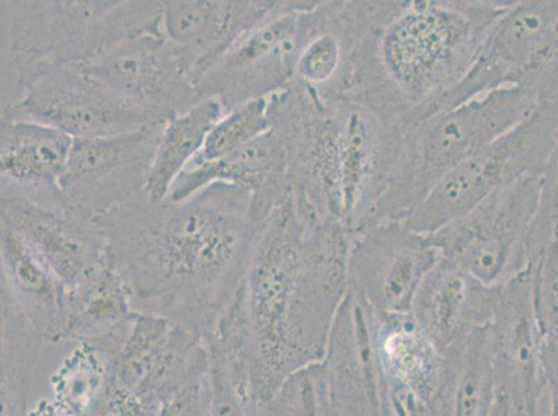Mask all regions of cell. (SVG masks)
I'll list each match as a JSON object with an SVG mask.
<instances>
[{"label": "cell", "instance_id": "obj_1", "mask_svg": "<svg viewBox=\"0 0 558 416\" xmlns=\"http://www.w3.org/2000/svg\"><path fill=\"white\" fill-rule=\"evenodd\" d=\"M136 313L209 337L245 281L264 225L252 196L213 184L182 201L146 191L95 221Z\"/></svg>", "mask_w": 558, "mask_h": 416}, {"label": "cell", "instance_id": "obj_2", "mask_svg": "<svg viewBox=\"0 0 558 416\" xmlns=\"http://www.w3.org/2000/svg\"><path fill=\"white\" fill-rule=\"evenodd\" d=\"M350 242L352 233L337 224H304L292 195L264 225L242 283L258 404L326 357L348 294Z\"/></svg>", "mask_w": 558, "mask_h": 416}, {"label": "cell", "instance_id": "obj_3", "mask_svg": "<svg viewBox=\"0 0 558 416\" xmlns=\"http://www.w3.org/2000/svg\"><path fill=\"white\" fill-rule=\"evenodd\" d=\"M512 0H352V96L404 132L439 113Z\"/></svg>", "mask_w": 558, "mask_h": 416}, {"label": "cell", "instance_id": "obj_4", "mask_svg": "<svg viewBox=\"0 0 558 416\" xmlns=\"http://www.w3.org/2000/svg\"><path fill=\"white\" fill-rule=\"evenodd\" d=\"M268 113L286 150L299 217L350 233L375 224L404 131L352 95L322 98L296 81L268 99Z\"/></svg>", "mask_w": 558, "mask_h": 416}, {"label": "cell", "instance_id": "obj_5", "mask_svg": "<svg viewBox=\"0 0 558 416\" xmlns=\"http://www.w3.org/2000/svg\"><path fill=\"white\" fill-rule=\"evenodd\" d=\"M9 52L19 88L49 70L85 64L140 35L163 32L157 0L13 2Z\"/></svg>", "mask_w": 558, "mask_h": 416}, {"label": "cell", "instance_id": "obj_6", "mask_svg": "<svg viewBox=\"0 0 558 416\" xmlns=\"http://www.w3.org/2000/svg\"><path fill=\"white\" fill-rule=\"evenodd\" d=\"M539 103L531 90L505 86L411 126L377 222L408 220L446 175L519 125Z\"/></svg>", "mask_w": 558, "mask_h": 416}, {"label": "cell", "instance_id": "obj_7", "mask_svg": "<svg viewBox=\"0 0 558 416\" xmlns=\"http://www.w3.org/2000/svg\"><path fill=\"white\" fill-rule=\"evenodd\" d=\"M542 175L521 178L465 216L430 233L446 258L488 287L507 285L530 270L532 231L539 211Z\"/></svg>", "mask_w": 558, "mask_h": 416}, {"label": "cell", "instance_id": "obj_8", "mask_svg": "<svg viewBox=\"0 0 558 416\" xmlns=\"http://www.w3.org/2000/svg\"><path fill=\"white\" fill-rule=\"evenodd\" d=\"M558 125V100L536 109L494 144L446 175L405 222L430 235L521 178L542 175Z\"/></svg>", "mask_w": 558, "mask_h": 416}, {"label": "cell", "instance_id": "obj_9", "mask_svg": "<svg viewBox=\"0 0 558 416\" xmlns=\"http://www.w3.org/2000/svg\"><path fill=\"white\" fill-rule=\"evenodd\" d=\"M319 0H276L257 27L195 81L201 99L220 100L226 114L268 99L295 81L299 59L317 27Z\"/></svg>", "mask_w": 558, "mask_h": 416}, {"label": "cell", "instance_id": "obj_10", "mask_svg": "<svg viewBox=\"0 0 558 416\" xmlns=\"http://www.w3.org/2000/svg\"><path fill=\"white\" fill-rule=\"evenodd\" d=\"M22 98L4 105V119L29 121L63 132L73 139L104 138L160 123L86 74L81 64L38 75Z\"/></svg>", "mask_w": 558, "mask_h": 416}, {"label": "cell", "instance_id": "obj_11", "mask_svg": "<svg viewBox=\"0 0 558 416\" xmlns=\"http://www.w3.org/2000/svg\"><path fill=\"white\" fill-rule=\"evenodd\" d=\"M166 123L104 138L74 139L62 176L71 210L96 221L146 191Z\"/></svg>", "mask_w": 558, "mask_h": 416}, {"label": "cell", "instance_id": "obj_12", "mask_svg": "<svg viewBox=\"0 0 558 416\" xmlns=\"http://www.w3.org/2000/svg\"><path fill=\"white\" fill-rule=\"evenodd\" d=\"M440 260L429 236L402 220L352 233L348 292L378 314L410 313L415 293Z\"/></svg>", "mask_w": 558, "mask_h": 416}, {"label": "cell", "instance_id": "obj_13", "mask_svg": "<svg viewBox=\"0 0 558 416\" xmlns=\"http://www.w3.org/2000/svg\"><path fill=\"white\" fill-rule=\"evenodd\" d=\"M81 65L111 93L160 123L186 113L202 100L163 32L126 39Z\"/></svg>", "mask_w": 558, "mask_h": 416}, {"label": "cell", "instance_id": "obj_14", "mask_svg": "<svg viewBox=\"0 0 558 416\" xmlns=\"http://www.w3.org/2000/svg\"><path fill=\"white\" fill-rule=\"evenodd\" d=\"M207 338L154 314L136 313L110 365L111 377L165 407L209 375Z\"/></svg>", "mask_w": 558, "mask_h": 416}, {"label": "cell", "instance_id": "obj_15", "mask_svg": "<svg viewBox=\"0 0 558 416\" xmlns=\"http://www.w3.org/2000/svg\"><path fill=\"white\" fill-rule=\"evenodd\" d=\"M531 268V267H530ZM497 393L530 416H541L543 333L532 301L531 273L497 287L488 325Z\"/></svg>", "mask_w": 558, "mask_h": 416}, {"label": "cell", "instance_id": "obj_16", "mask_svg": "<svg viewBox=\"0 0 558 416\" xmlns=\"http://www.w3.org/2000/svg\"><path fill=\"white\" fill-rule=\"evenodd\" d=\"M323 365L335 416H389L373 313L352 293L335 317Z\"/></svg>", "mask_w": 558, "mask_h": 416}, {"label": "cell", "instance_id": "obj_17", "mask_svg": "<svg viewBox=\"0 0 558 416\" xmlns=\"http://www.w3.org/2000/svg\"><path fill=\"white\" fill-rule=\"evenodd\" d=\"M0 225L17 233L65 291L109 258L98 224L71 210L0 199Z\"/></svg>", "mask_w": 558, "mask_h": 416}, {"label": "cell", "instance_id": "obj_18", "mask_svg": "<svg viewBox=\"0 0 558 416\" xmlns=\"http://www.w3.org/2000/svg\"><path fill=\"white\" fill-rule=\"evenodd\" d=\"M0 129V199L71 210L62 176L74 139L47 125L4 117Z\"/></svg>", "mask_w": 558, "mask_h": 416}, {"label": "cell", "instance_id": "obj_19", "mask_svg": "<svg viewBox=\"0 0 558 416\" xmlns=\"http://www.w3.org/2000/svg\"><path fill=\"white\" fill-rule=\"evenodd\" d=\"M274 7L276 0H166L163 33L195 83Z\"/></svg>", "mask_w": 558, "mask_h": 416}, {"label": "cell", "instance_id": "obj_20", "mask_svg": "<svg viewBox=\"0 0 558 416\" xmlns=\"http://www.w3.org/2000/svg\"><path fill=\"white\" fill-rule=\"evenodd\" d=\"M372 313L389 416H425L442 374L444 354L410 313Z\"/></svg>", "mask_w": 558, "mask_h": 416}, {"label": "cell", "instance_id": "obj_21", "mask_svg": "<svg viewBox=\"0 0 558 416\" xmlns=\"http://www.w3.org/2000/svg\"><path fill=\"white\" fill-rule=\"evenodd\" d=\"M213 184L247 192L257 216L270 220L292 195L286 150L276 131L266 132L225 159L191 162L172 184L167 199L182 201Z\"/></svg>", "mask_w": 558, "mask_h": 416}, {"label": "cell", "instance_id": "obj_22", "mask_svg": "<svg viewBox=\"0 0 558 416\" xmlns=\"http://www.w3.org/2000/svg\"><path fill=\"white\" fill-rule=\"evenodd\" d=\"M2 325L60 343L65 289L22 237L0 225Z\"/></svg>", "mask_w": 558, "mask_h": 416}, {"label": "cell", "instance_id": "obj_23", "mask_svg": "<svg viewBox=\"0 0 558 416\" xmlns=\"http://www.w3.org/2000/svg\"><path fill=\"white\" fill-rule=\"evenodd\" d=\"M497 287L440 257L415 293L410 314L421 331L440 354L469 337L475 329L488 327Z\"/></svg>", "mask_w": 558, "mask_h": 416}, {"label": "cell", "instance_id": "obj_24", "mask_svg": "<svg viewBox=\"0 0 558 416\" xmlns=\"http://www.w3.org/2000/svg\"><path fill=\"white\" fill-rule=\"evenodd\" d=\"M135 314L130 287L108 258L65 291L60 343L89 344L111 365Z\"/></svg>", "mask_w": 558, "mask_h": 416}, {"label": "cell", "instance_id": "obj_25", "mask_svg": "<svg viewBox=\"0 0 558 416\" xmlns=\"http://www.w3.org/2000/svg\"><path fill=\"white\" fill-rule=\"evenodd\" d=\"M317 27L299 59L295 81L322 98L352 95L357 25L352 0H319Z\"/></svg>", "mask_w": 558, "mask_h": 416}, {"label": "cell", "instance_id": "obj_26", "mask_svg": "<svg viewBox=\"0 0 558 416\" xmlns=\"http://www.w3.org/2000/svg\"><path fill=\"white\" fill-rule=\"evenodd\" d=\"M497 397L488 327L444 353L442 374L425 416H492Z\"/></svg>", "mask_w": 558, "mask_h": 416}, {"label": "cell", "instance_id": "obj_27", "mask_svg": "<svg viewBox=\"0 0 558 416\" xmlns=\"http://www.w3.org/2000/svg\"><path fill=\"white\" fill-rule=\"evenodd\" d=\"M209 348V416H258L248 362L245 318L228 309L207 337Z\"/></svg>", "mask_w": 558, "mask_h": 416}, {"label": "cell", "instance_id": "obj_28", "mask_svg": "<svg viewBox=\"0 0 558 416\" xmlns=\"http://www.w3.org/2000/svg\"><path fill=\"white\" fill-rule=\"evenodd\" d=\"M225 115L226 110L220 100L207 98L186 113L167 121L146 186L151 200L167 199L177 178L201 154L213 126Z\"/></svg>", "mask_w": 558, "mask_h": 416}, {"label": "cell", "instance_id": "obj_29", "mask_svg": "<svg viewBox=\"0 0 558 416\" xmlns=\"http://www.w3.org/2000/svg\"><path fill=\"white\" fill-rule=\"evenodd\" d=\"M110 364L89 344H74L50 375V397L60 416H90L108 388Z\"/></svg>", "mask_w": 558, "mask_h": 416}, {"label": "cell", "instance_id": "obj_30", "mask_svg": "<svg viewBox=\"0 0 558 416\" xmlns=\"http://www.w3.org/2000/svg\"><path fill=\"white\" fill-rule=\"evenodd\" d=\"M44 340L2 325V416H27Z\"/></svg>", "mask_w": 558, "mask_h": 416}, {"label": "cell", "instance_id": "obj_31", "mask_svg": "<svg viewBox=\"0 0 558 416\" xmlns=\"http://www.w3.org/2000/svg\"><path fill=\"white\" fill-rule=\"evenodd\" d=\"M258 416H335L323 363L293 374L258 407Z\"/></svg>", "mask_w": 558, "mask_h": 416}, {"label": "cell", "instance_id": "obj_32", "mask_svg": "<svg viewBox=\"0 0 558 416\" xmlns=\"http://www.w3.org/2000/svg\"><path fill=\"white\" fill-rule=\"evenodd\" d=\"M270 99V98H268ZM268 99L248 101L227 113L213 126L201 154L192 162H209L230 156L271 130Z\"/></svg>", "mask_w": 558, "mask_h": 416}, {"label": "cell", "instance_id": "obj_33", "mask_svg": "<svg viewBox=\"0 0 558 416\" xmlns=\"http://www.w3.org/2000/svg\"><path fill=\"white\" fill-rule=\"evenodd\" d=\"M532 301L543 337L558 333V227L547 245L531 268Z\"/></svg>", "mask_w": 558, "mask_h": 416}, {"label": "cell", "instance_id": "obj_34", "mask_svg": "<svg viewBox=\"0 0 558 416\" xmlns=\"http://www.w3.org/2000/svg\"><path fill=\"white\" fill-rule=\"evenodd\" d=\"M558 227V125L555 144L542 174L539 211L532 231V256L534 260L555 236Z\"/></svg>", "mask_w": 558, "mask_h": 416}, {"label": "cell", "instance_id": "obj_35", "mask_svg": "<svg viewBox=\"0 0 558 416\" xmlns=\"http://www.w3.org/2000/svg\"><path fill=\"white\" fill-rule=\"evenodd\" d=\"M161 405L126 388L111 377L90 416H160Z\"/></svg>", "mask_w": 558, "mask_h": 416}, {"label": "cell", "instance_id": "obj_36", "mask_svg": "<svg viewBox=\"0 0 558 416\" xmlns=\"http://www.w3.org/2000/svg\"><path fill=\"white\" fill-rule=\"evenodd\" d=\"M543 393L541 416H558V333H547L543 338Z\"/></svg>", "mask_w": 558, "mask_h": 416}, {"label": "cell", "instance_id": "obj_37", "mask_svg": "<svg viewBox=\"0 0 558 416\" xmlns=\"http://www.w3.org/2000/svg\"><path fill=\"white\" fill-rule=\"evenodd\" d=\"M209 375L191 384L161 408L160 416H209Z\"/></svg>", "mask_w": 558, "mask_h": 416}, {"label": "cell", "instance_id": "obj_38", "mask_svg": "<svg viewBox=\"0 0 558 416\" xmlns=\"http://www.w3.org/2000/svg\"><path fill=\"white\" fill-rule=\"evenodd\" d=\"M492 416H530L525 413V411H522L521 408L517 407L514 403H511V401L505 395H501L497 393V397L495 401L494 409H492Z\"/></svg>", "mask_w": 558, "mask_h": 416}, {"label": "cell", "instance_id": "obj_39", "mask_svg": "<svg viewBox=\"0 0 558 416\" xmlns=\"http://www.w3.org/2000/svg\"><path fill=\"white\" fill-rule=\"evenodd\" d=\"M27 416H60L56 411L52 401L48 399H39L37 403L28 409Z\"/></svg>", "mask_w": 558, "mask_h": 416}]
</instances>
